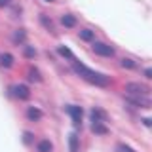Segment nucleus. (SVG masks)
<instances>
[{
    "label": "nucleus",
    "mask_w": 152,
    "mask_h": 152,
    "mask_svg": "<svg viewBox=\"0 0 152 152\" xmlns=\"http://www.w3.org/2000/svg\"><path fill=\"white\" fill-rule=\"evenodd\" d=\"M72 69H74V72L78 74V76H82L84 80H88V82H91L95 86H101V88L108 86V76H104L101 72H95V70L88 69L86 65L78 63V61H74V59H72Z\"/></svg>",
    "instance_id": "nucleus-1"
},
{
    "label": "nucleus",
    "mask_w": 152,
    "mask_h": 152,
    "mask_svg": "<svg viewBox=\"0 0 152 152\" xmlns=\"http://www.w3.org/2000/svg\"><path fill=\"white\" fill-rule=\"evenodd\" d=\"M91 48H93V51L97 55H101V57H112L114 55V48L112 46H108V44H104V42H91Z\"/></svg>",
    "instance_id": "nucleus-2"
},
{
    "label": "nucleus",
    "mask_w": 152,
    "mask_h": 152,
    "mask_svg": "<svg viewBox=\"0 0 152 152\" xmlns=\"http://www.w3.org/2000/svg\"><path fill=\"white\" fill-rule=\"evenodd\" d=\"M126 91L129 95H146L148 93V88L139 84V82H127L126 84Z\"/></svg>",
    "instance_id": "nucleus-3"
},
{
    "label": "nucleus",
    "mask_w": 152,
    "mask_h": 152,
    "mask_svg": "<svg viewBox=\"0 0 152 152\" xmlns=\"http://www.w3.org/2000/svg\"><path fill=\"white\" fill-rule=\"evenodd\" d=\"M66 112L70 114V118H72V122H74V126L76 127H80V124H82V107H76V104H69L66 107Z\"/></svg>",
    "instance_id": "nucleus-4"
},
{
    "label": "nucleus",
    "mask_w": 152,
    "mask_h": 152,
    "mask_svg": "<svg viewBox=\"0 0 152 152\" xmlns=\"http://www.w3.org/2000/svg\"><path fill=\"white\" fill-rule=\"evenodd\" d=\"M129 103L139 108H150V99L146 95H129Z\"/></svg>",
    "instance_id": "nucleus-5"
},
{
    "label": "nucleus",
    "mask_w": 152,
    "mask_h": 152,
    "mask_svg": "<svg viewBox=\"0 0 152 152\" xmlns=\"http://www.w3.org/2000/svg\"><path fill=\"white\" fill-rule=\"evenodd\" d=\"M13 95H15L17 99H21V101H27V99L31 97V89H28V86H25V84H17L15 88H13Z\"/></svg>",
    "instance_id": "nucleus-6"
},
{
    "label": "nucleus",
    "mask_w": 152,
    "mask_h": 152,
    "mask_svg": "<svg viewBox=\"0 0 152 152\" xmlns=\"http://www.w3.org/2000/svg\"><path fill=\"white\" fill-rule=\"evenodd\" d=\"M25 38H27V31L25 28H17V31H13V34H12V42L17 44V46H21V44H25Z\"/></svg>",
    "instance_id": "nucleus-7"
},
{
    "label": "nucleus",
    "mask_w": 152,
    "mask_h": 152,
    "mask_svg": "<svg viewBox=\"0 0 152 152\" xmlns=\"http://www.w3.org/2000/svg\"><path fill=\"white\" fill-rule=\"evenodd\" d=\"M42 116H44V114H42L40 108H36V107H28V108H27V118H28L31 122H40Z\"/></svg>",
    "instance_id": "nucleus-8"
},
{
    "label": "nucleus",
    "mask_w": 152,
    "mask_h": 152,
    "mask_svg": "<svg viewBox=\"0 0 152 152\" xmlns=\"http://www.w3.org/2000/svg\"><path fill=\"white\" fill-rule=\"evenodd\" d=\"M61 25L66 27V28H74L76 27V17L72 13H63V15H61Z\"/></svg>",
    "instance_id": "nucleus-9"
},
{
    "label": "nucleus",
    "mask_w": 152,
    "mask_h": 152,
    "mask_svg": "<svg viewBox=\"0 0 152 152\" xmlns=\"http://www.w3.org/2000/svg\"><path fill=\"white\" fill-rule=\"evenodd\" d=\"M13 61H15V57H13L12 53H2L0 55V65H2L4 69H12Z\"/></svg>",
    "instance_id": "nucleus-10"
},
{
    "label": "nucleus",
    "mask_w": 152,
    "mask_h": 152,
    "mask_svg": "<svg viewBox=\"0 0 152 152\" xmlns=\"http://www.w3.org/2000/svg\"><path fill=\"white\" fill-rule=\"evenodd\" d=\"M91 131L97 133V135H107V133H108V127L104 126L103 122H91Z\"/></svg>",
    "instance_id": "nucleus-11"
},
{
    "label": "nucleus",
    "mask_w": 152,
    "mask_h": 152,
    "mask_svg": "<svg viewBox=\"0 0 152 152\" xmlns=\"http://www.w3.org/2000/svg\"><path fill=\"white\" fill-rule=\"evenodd\" d=\"M40 23H42V27H44V28H48L50 32H53V34H55V27H53V21H51V19L48 17L46 13H40Z\"/></svg>",
    "instance_id": "nucleus-12"
},
{
    "label": "nucleus",
    "mask_w": 152,
    "mask_h": 152,
    "mask_svg": "<svg viewBox=\"0 0 152 152\" xmlns=\"http://www.w3.org/2000/svg\"><path fill=\"white\" fill-rule=\"evenodd\" d=\"M78 34H80V38H82L84 42H93L95 40V32L91 31V28H82Z\"/></svg>",
    "instance_id": "nucleus-13"
},
{
    "label": "nucleus",
    "mask_w": 152,
    "mask_h": 152,
    "mask_svg": "<svg viewBox=\"0 0 152 152\" xmlns=\"http://www.w3.org/2000/svg\"><path fill=\"white\" fill-rule=\"evenodd\" d=\"M107 120V114L101 108H93L91 110V122H104Z\"/></svg>",
    "instance_id": "nucleus-14"
},
{
    "label": "nucleus",
    "mask_w": 152,
    "mask_h": 152,
    "mask_svg": "<svg viewBox=\"0 0 152 152\" xmlns=\"http://www.w3.org/2000/svg\"><path fill=\"white\" fill-rule=\"evenodd\" d=\"M57 53H59L61 57H65V59H69V61H72V59H74L72 51H70L66 46H59V48H57Z\"/></svg>",
    "instance_id": "nucleus-15"
},
{
    "label": "nucleus",
    "mask_w": 152,
    "mask_h": 152,
    "mask_svg": "<svg viewBox=\"0 0 152 152\" xmlns=\"http://www.w3.org/2000/svg\"><path fill=\"white\" fill-rule=\"evenodd\" d=\"M27 78L32 80V82H42V76H40V72H38V69H32V66L27 70Z\"/></svg>",
    "instance_id": "nucleus-16"
},
{
    "label": "nucleus",
    "mask_w": 152,
    "mask_h": 152,
    "mask_svg": "<svg viewBox=\"0 0 152 152\" xmlns=\"http://www.w3.org/2000/svg\"><path fill=\"white\" fill-rule=\"evenodd\" d=\"M51 150H53V145H51L48 139H42L38 142V152H51Z\"/></svg>",
    "instance_id": "nucleus-17"
},
{
    "label": "nucleus",
    "mask_w": 152,
    "mask_h": 152,
    "mask_svg": "<svg viewBox=\"0 0 152 152\" xmlns=\"http://www.w3.org/2000/svg\"><path fill=\"white\" fill-rule=\"evenodd\" d=\"M120 65L124 66V69H135V66H137V63L133 59H129V57H122V59H120Z\"/></svg>",
    "instance_id": "nucleus-18"
},
{
    "label": "nucleus",
    "mask_w": 152,
    "mask_h": 152,
    "mask_svg": "<svg viewBox=\"0 0 152 152\" xmlns=\"http://www.w3.org/2000/svg\"><path fill=\"white\" fill-rule=\"evenodd\" d=\"M69 145H70V152H78V137H76V133L69 137Z\"/></svg>",
    "instance_id": "nucleus-19"
},
{
    "label": "nucleus",
    "mask_w": 152,
    "mask_h": 152,
    "mask_svg": "<svg viewBox=\"0 0 152 152\" xmlns=\"http://www.w3.org/2000/svg\"><path fill=\"white\" fill-rule=\"evenodd\" d=\"M36 55V50L32 46H25V57L27 59H32V57Z\"/></svg>",
    "instance_id": "nucleus-20"
},
{
    "label": "nucleus",
    "mask_w": 152,
    "mask_h": 152,
    "mask_svg": "<svg viewBox=\"0 0 152 152\" xmlns=\"http://www.w3.org/2000/svg\"><path fill=\"white\" fill-rule=\"evenodd\" d=\"M32 139H34V135H32L31 131H25V133H23V142H25V145H31Z\"/></svg>",
    "instance_id": "nucleus-21"
},
{
    "label": "nucleus",
    "mask_w": 152,
    "mask_h": 152,
    "mask_svg": "<svg viewBox=\"0 0 152 152\" xmlns=\"http://www.w3.org/2000/svg\"><path fill=\"white\" fill-rule=\"evenodd\" d=\"M116 152H135L131 148V146H127V145H118L116 146Z\"/></svg>",
    "instance_id": "nucleus-22"
},
{
    "label": "nucleus",
    "mask_w": 152,
    "mask_h": 152,
    "mask_svg": "<svg viewBox=\"0 0 152 152\" xmlns=\"http://www.w3.org/2000/svg\"><path fill=\"white\" fill-rule=\"evenodd\" d=\"M10 2H12V0H0V8H6Z\"/></svg>",
    "instance_id": "nucleus-23"
},
{
    "label": "nucleus",
    "mask_w": 152,
    "mask_h": 152,
    "mask_svg": "<svg viewBox=\"0 0 152 152\" xmlns=\"http://www.w3.org/2000/svg\"><path fill=\"white\" fill-rule=\"evenodd\" d=\"M145 78H152V70L150 69H145Z\"/></svg>",
    "instance_id": "nucleus-24"
},
{
    "label": "nucleus",
    "mask_w": 152,
    "mask_h": 152,
    "mask_svg": "<svg viewBox=\"0 0 152 152\" xmlns=\"http://www.w3.org/2000/svg\"><path fill=\"white\" fill-rule=\"evenodd\" d=\"M142 122H145L146 127H150V118H142Z\"/></svg>",
    "instance_id": "nucleus-25"
},
{
    "label": "nucleus",
    "mask_w": 152,
    "mask_h": 152,
    "mask_svg": "<svg viewBox=\"0 0 152 152\" xmlns=\"http://www.w3.org/2000/svg\"><path fill=\"white\" fill-rule=\"evenodd\" d=\"M44 2H55V0H44Z\"/></svg>",
    "instance_id": "nucleus-26"
}]
</instances>
